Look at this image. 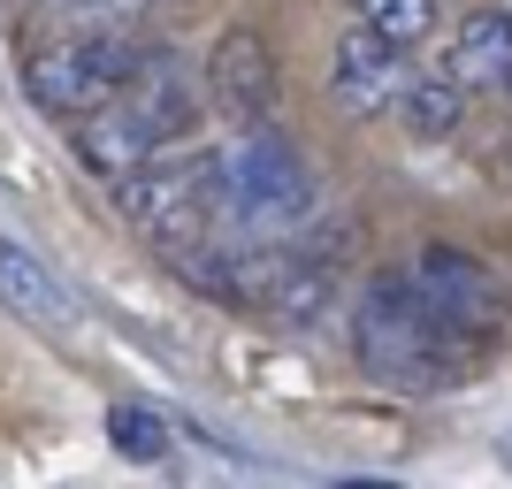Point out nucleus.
<instances>
[{"mask_svg": "<svg viewBox=\"0 0 512 489\" xmlns=\"http://www.w3.org/2000/svg\"><path fill=\"white\" fill-rule=\"evenodd\" d=\"M268 85H276V69H268V46L253 31H230V39L214 46V92H222V107H237L245 123H260Z\"/></svg>", "mask_w": 512, "mask_h": 489, "instance_id": "9", "label": "nucleus"}, {"mask_svg": "<svg viewBox=\"0 0 512 489\" xmlns=\"http://www.w3.org/2000/svg\"><path fill=\"white\" fill-rule=\"evenodd\" d=\"M207 169V214H214V245H268V237H299L314 222V169L299 161V146L283 130L245 123L230 146L199 153ZM199 253V260H207ZM192 268V260H184Z\"/></svg>", "mask_w": 512, "mask_h": 489, "instance_id": "1", "label": "nucleus"}, {"mask_svg": "<svg viewBox=\"0 0 512 489\" xmlns=\"http://www.w3.org/2000/svg\"><path fill=\"white\" fill-rule=\"evenodd\" d=\"M352 344H360L367 375H383V383H398V390H436L474 360L467 344L444 329V314L428 306L413 268H390V276H375L360 291V306H352Z\"/></svg>", "mask_w": 512, "mask_h": 489, "instance_id": "3", "label": "nucleus"}, {"mask_svg": "<svg viewBox=\"0 0 512 489\" xmlns=\"http://www.w3.org/2000/svg\"><path fill=\"white\" fill-rule=\"evenodd\" d=\"M436 69H444L467 100L474 92H505V77H512V16L505 8H474V16L451 31V46H444Z\"/></svg>", "mask_w": 512, "mask_h": 489, "instance_id": "8", "label": "nucleus"}, {"mask_svg": "<svg viewBox=\"0 0 512 489\" xmlns=\"http://www.w3.org/2000/svg\"><path fill=\"white\" fill-rule=\"evenodd\" d=\"M0 306L16 321H31V329H46V337H77V298H69V283L54 276L31 245H16V237H0Z\"/></svg>", "mask_w": 512, "mask_h": 489, "instance_id": "7", "label": "nucleus"}, {"mask_svg": "<svg viewBox=\"0 0 512 489\" xmlns=\"http://www.w3.org/2000/svg\"><path fill=\"white\" fill-rule=\"evenodd\" d=\"M153 46L130 31V23H77V31H62V39H46L39 54H31V69H23V92L46 107V115H85V107H100L107 92L123 85L130 69L146 62Z\"/></svg>", "mask_w": 512, "mask_h": 489, "instance_id": "4", "label": "nucleus"}, {"mask_svg": "<svg viewBox=\"0 0 512 489\" xmlns=\"http://www.w3.org/2000/svg\"><path fill=\"white\" fill-rule=\"evenodd\" d=\"M413 283L428 291V306L444 314V329L467 344V352H482V344L505 329V291H497V276L482 260L451 253V245H428V253L413 260Z\"/></svg>", "mask_w": 512, "mask_h": 489, "instance_id": "5", "label": "nucleus"}, {"mask_svg": "<svg viewBox=\"0 0 512 489\" xmlns=\"http://www.w3.org/2000/svg\"><path fill=\"white\" fill-rule=\"evenodd\" d=\"M413 62L406 46H390L383 31H367V23H352L337 39V62H329V92H337L352 115H390L398 107V92H406Z\"/></svg>", "mask_w": 512, "mask_h": 489, "instance_id": "6", "label": "nucleus"}, {"mask_svg": "<svg viewBox=\"0 0 512 489\" xmlns=\"http://www.w3.org/2000/svg\"><path fill=\"white\" fill-rule=\"evenodd\" d=\"M352 23L383 31L390 46H421L436 31V0H352Z\"/></svg>", "mask_w": 512, "mask_h": 489, "instance_id": "11", "label": "nucleus"}, {"mask_svg": "<svg viewBox=\"0 0 512 489\" xmlns=\"http://www.w3.org/2000/svg\"><path fill=\"white\" fill-rule=\"evenodd\" d=\"M107 436H115L123 459H161V451H169V428L153 421L146 405H115V413H107Z\"/></svg>", "mask_w": 512, "mask_h": 489, "instance_id": "12", "label": "nucleus"}, {"mask_svg": "<svg viewBox=\"0 0 512 489\" xmlns=\"http://www.w3.org/2000/svg\"><path fill=\"white\" fill-rule=\"evenodd\" d=\"M192 123H199V100H192V85H184V69H176L169 54H146L100 107L77 115V153H85L92 176L115 184V176L146 169L153 153H176L192 138Z\"/></svg>", "mask_w": 512, "mask_h": 489, "instance_id": "2", "label": "nucleus"}, {"mask_svg": "<svg viewBox=\"0 0 512 489\" xmlns=\"http://www.w3.org/2000/svg\"><path fill=\"white\" fill-rule=\"evenodd\" d=\"M390 115H398V123H406L413 138H444V130L459 123V115H467V92L451 85L444 69H413V77H406V92H398V107H390Z\"/></svg>", "mask_w": 512, "mask_h": 489, "instance_id": "10", "label": "nucleus"}]
</instances>
